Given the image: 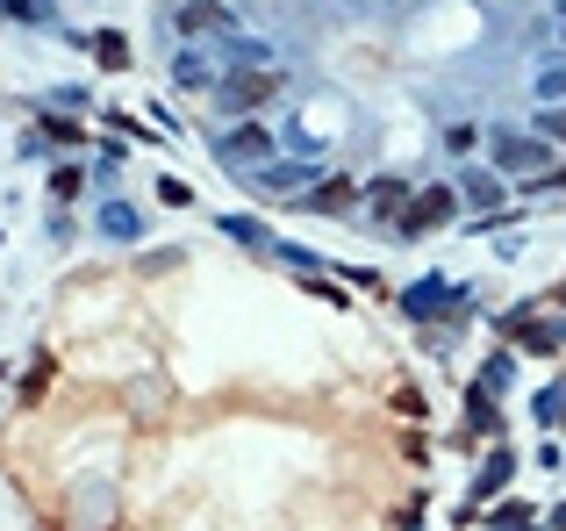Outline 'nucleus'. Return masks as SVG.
<instances>
[{
  "label": "nucleus",
  "instance_id": "nucleus-7",
  "mask_svg": "<svg viewBox=\"0 0 566 531\" xmlns=\"http://www.w3.org/2000/svg\"><path fill=\"white\" fill-rule=\"evenodd\" d=\"M559 29H566V0H559Z\"/></svg>",
  "mask_w": 566,
  "mask_h": 531
},
{
  "label": "nucleus",
  "instance_id": "nucleus-1",
  "mask_svg": "<svg viewBox=\"0 0 566 531\" xmlns=\"http://www.w3.org/2000/svg\"><path fill=\"white\" fill-rule=\"evenodd\" d=\"M280 72H237V80L216 86V108H259V101H273Z\"/></svg>",
  "mask_w": 566,
  "mask_h": 531
},
{
  "label": "nucleus",
  "instance_id": "nucleus-6",
  "mask_svg": "<svg viewBox=\"0 0 566 531\" xmlns=\"http://www.w3.org/2000/svg\"><path fill=\"white\" fill-rule=\"evenodd\" d=\"M545 94H566V72H545Z\"/></svg>",
  "mask_w": 566,
  "mask_h": 531
},
{
  "label": "nucleus",
  "instance_id": "nucleus-4",
  "mask_svg": "<svg viewBox=\"0 0 566 531\" xmlns=\"http://www.w3.org/2000/svg\"><path fill=\"white\" fill-rule=\"evenodd\" d=\"M259 152H265V137H259V129H237V137L222 144V158H259Z\"/></svg>",
  "mask_w": 566,
  "mask_h": 531
},
{
  "label": "nucleus",
  "instance_id": "nucleus-5",
  "mask_svg": "<svg viewBox=\"0 0 566 531\" xmlns=\"http://www.w3.org/2000/svg\"><path fill=\"white\" fill-rule=\"evenodd\" d=\"M8 8L22 14V22H36V14H43V22H51V0H8Z\"/></svg>",
  "mask_w": 566,
  "mask_h": 531
},
{
  "label": "nucleus",
  "instance_id": "nucleus-2",
  "mask_svg": "<svg viewBox=\"0 0 566 531\" xmlns=\"http://www.w3.org/2000/svg\"><path fill=\"white\" fill-rule=\"evenodd\" d=\"M495 158H510L516 173H538L545 166V152H538V144H524V137H495Z\"/></svg>",
  "mask_w": 566,
  "mask_h": 531
},
{
  "label": "nucleus",
  "instance_id": "nucleus-3",
  "mask_svg": "<svg viewBox=\"0 0 566 531\" xmlns=\"http://www.w3.org/2000/svg\"><path fill=\"white\" fill-rule=\"evenodd\" d=\"M438 216H452V195H444V187H430V195H423V201L409 209V230H430Z\"/></svg>",
  "mask_w": 566,
  "mask_h": 531
}]
</instances>
